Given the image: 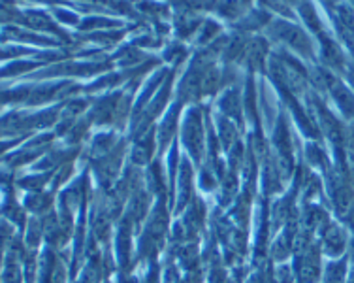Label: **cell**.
I'll return each instance as SVG.
<instances>
[{
  "mask_svg": "<svg viewBox=\"0 0 354 283\" xmlns=\"http://www.w3.org/2000/svg\"><path fill=\"white\" fill-rule=\"evenodd\" d=\"M353 2H354V0H353Z\"/></svg>",
  "mask_w": 354,
  "mask_h": 283,
  "instance_id": "obj_4",
  "label": "cell"
},
{
  "mask_svg": "<svg viewBox=\"0 0 354 283\" xmlns=\"http://www.w3.org/2000/svg\"><path fill=\"white\" fill-rule=\"evenodd\" d=\"M345 235H343V230L339 227H330L326 230V235H324V248L330 253H341L343 248H345Z\"/></svg>",
  "mask_w": 354,
  "mask_h": 283,
  "instance_id": "obj_1",
  "label": "cell"
},
{
  "mask_svg": "<svg viewBox=\"0 0 354 283\" xmlns=\"http://www.w3.org/2000/svg\"><path fill=\"white\" fill-rule=\"evenodd\" d=\"M347 276V266L345 263L332 264L326 272V283H343Z\"/></svg>",
  "mask_w": 354,
  "mask_h": 283,
  "instance_id": "obj_2",
  "label": "cell"
},
{
  "mask_svg": "<svg viewBox=\"0 0 354 283\" xmlns=\"http://www.w3.org/2000/svg\"><path fill=\"white\" fill-rule=\"evenodd\" d=\"M353 259H354V249H353Z\"/></svg>",
  "mask_w": 354,
  "mask_h": 283,
  "instance_id": "obj_3",
  "label": "cell"
}]
</instances>
